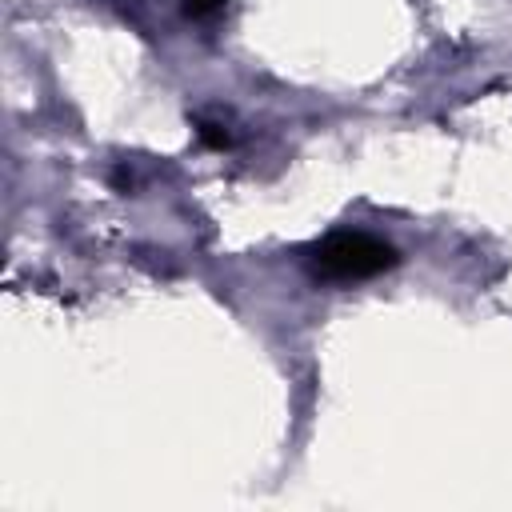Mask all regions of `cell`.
Segmentation results:
<instances>
[{
  "mask_svg": "<svg viewBox=\"0 0 512 512\" xmlns=\"http://www.w3.org/2000/svg\"><path fill=\"white\" fill-rule=\"evenodd\" d=\"M396 248L368 232H332L308 248V268L320 280H368L396 268Z\"/></svg>",
  "mask_w": 512,
  "mask_h": 512,
  "instance_id": "obj_1",
  "label": "cell"
},
{
  "mask_svg": "<svg viewBox=\"0 0 512 512\" xmlns=\"http://www.w3.org/2000/svg\"><path fill=\"white\" fill-rule=\"evenodd\" d=\"M224 4H228V0H184V12H188L192 20H208V16L224 12Z\"/></svg>",
  "mask_w": 512,
  "mask_h": 512,
  "instance_id": "obj_2",
  "label": "cell"
}]
</instances>
